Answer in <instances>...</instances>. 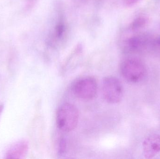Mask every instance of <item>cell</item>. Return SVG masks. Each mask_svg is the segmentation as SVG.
<instances>
[{
    "label": "cell",
    "mask_w": 160,
    "mask_h": 159,
    "mask_svg": "<svg viewBox=\"0 0 160 159\" xmlns=\"http://www.w3.org/2000/svg\"><path fill=\"white\" fill-rule=\"evenodd\" d=\"M78 120V110L75 105L66 103L59 107L56 114V122L62 131L69 132L75 129Z\"/></svg>",
    "instance_id": "cell-1"
},
{
    "label": "cell",
    "mask_w": 160,
    "mask_h": 159,
    "mask_svg": "<svg viewBox=\"0 0 160 159\" xmlns=\"http://www.w3.org/2000/svg\"><path fill=\"white\" fill-rule=\"evenodd\" d=\"M120 70L123 77L131 83L141 82L147 74L145 64L135 58H129L124 60L120 65Z\"/></svg>",
    "instance_id": "cell-2"
},
{
    "label": "cell",
    "mask_w": 160,
    "mask_h": 159,
    "mask_svg": "<svg viewBox=\"0 0 160 159\" xmlns=\"http://www.w3.org/2000/svg\"><path fill=\"white\" fill-rule=\"evenodd\" d=\"M73 94L82 100H91L95 98L98 91V83L93 77L86 76L77 79L72 86Z\"/></svg>",
    "instance_id": "cell-3"
},
{
    "label": "cell",
    "mask_w": 160,
    "mask_h": 159,
    "mask_svg": "<svg viewBox=\"0 0 160 159\" xmlns=\"http://www.w3.org/2000/svg\"><path fill=\"white\" fill-rule=\"evenodd\" d=\"M102 92L107 102L116 104L119 102L123 97V87L119 79L115 77L108 76L102 81Z\"/></svg>",
    "instance_id": "cell-4"
},
{
    "label": "cell",
    "mask_w": 160,
    "mask_h": 159,
    "mask_svg": "<svg viewBox=\"0 0 160 159\" xmlns=\"http://www.w3.org/2000/svg\"><path fill=\"white\" fill-rule=\"evenodd\" d=\"M153 36L146 33L134 34L127 38L124 42L125 49L131 52L144 51L152 49Z\"/></svg>",
    "instance_id": "cell-5"
},
{
    "label": "cell",
    "mask_w": 160,
    "mask_h": 159,
    "mask_svg": "<svg viewBox=\"0 0 160 159\" xmlns=\"http://www.w3.org/2000/svg\"><path fill=\"white\" fill-rule=\"evenodd\" d=\"M144 156L147 159L155 157L160 152V135L152 134L148 136L143 143Z\"/></svg>",
    "instance_id": "cell-6"
},
{
    "label": "cell",
    "mask_w": 160,
    "mask_h": 159,
    "mask_svg": "<svg viewBox=\"0 0 160 159\" xmlns=\"http://www.w3.org/2000/svg\"><path fill=\"white\" fill-rule=\"evenodd\" d=\"M28 150V146L26 143L18 144L12 147L7 154L8 158H18L26 154Z\"/></svg>",
    "instance_id": "cell-7"
},
{
    "label": "cell",
    "mask_w": 160,
    "mask_h": 159,
    "mask_svg": "<svg viewBox=\"0 0 160 159\" xmlns=\"http://www.w3.org/2000/svg\"><path fill=\"white\" fill-rule=\"evenodd\" d=\"M66 30V27L64 21L62 19H60L54 28L52 39H54L55 41L61 40L64 36Z\"/></svg>",
    "instance_id": "cell-8"
},
{
    "label": "cell",
    "mask_w": 160,
    "mask_h": 159,
    "mask_svg": "<svg viewBox=\"0 0 160 159\" xmlns=\"http://www.w3.org/2000/svg\"><path fill=\"white\" fill-rule=\"evenodd\" d=\"M147 23V20L144 17H139L135 19L129 26V30L131 31L137 30L145 26Z\"/></svg>",
    "instance_id": "cell-9"
},
{
    "label": "cell",
    "mask_w": 160,
    "mask_h": 159,
    "mask_svg": "<svg viewBox=\"0 0 160 159\" xmlns=\"http://www.w3.org/2000/svg\"><path fill=\"white\" fill-rule=\"evenodd\" d=\"M66 143L65 140L64 139H61L59 147V153L61 155H62L65 152L66 148Z\"/></svg>",
    "instance_id": "cell-10"
},
{
    "label": "cell",
    "mask_w": 160,
    "mask_h": 159,
    "mask_svg": "<svg viewBox=\"0 0 160 159\" xmlns=\"http://www.w3.org/2000/svg\"><path fill=\"white\" fill-rule=\"evenodd\" d=\"M140 0H124V3L128 6H131L137 3Z\"/></svg>",
    "instance_id": "cell-11"
},
{
    "label": "cell",
    "mask_w": 160,
    "mask_h": 159,
    "mask_svg": "<svg viewBox=\"0 0 160 159\" xmlns=\"http://www.w3.org/2000/svg\"><path fill=\"white\" fill-rule=\"evenodd\" d=\"M3 109V106L2 105H0V114H1V112H2V110Z\"/></svg>",
    "instance_id": "cell-12"
}]
</instances>
